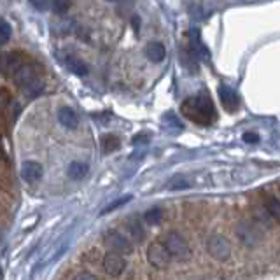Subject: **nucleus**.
<instances>
[{"instance_id": "f257e3e1", "label": "nucleus", "mask_w": 280, "mask_h": 280, "mask_svg": "<svg viewBox=\"0 0 280 280\" xmlns=\"http://www.w3.org/2000/svg\"><path fill=\"white\" fill-rule=\"evenodd\" d=\"M180 112L186 119L200 126H210L217 119V112H215V105L212 98L207 93L193 95L188 97L186 100L180 104Z\"/></svg>"}, {"instance_id": "f03ea898", "label": "nucleus", "mask_w": 280, "mask_h": 280, "mask_svg": "<svg viewBox=\"0 0 280 280\" xmlns=\"http://www.w3.org/2000/svg\"><path fill=\"white\" fill-rule=\"evenodd\" d=\"M13 79H14L16 84H18L23 91L28 95V98L37 97V95L42 91L41 74H39V70L35 69L34 65H30L28 61H26L25 65H23L21 69L14 74Z\"/></svg>"}, {"instance_id": "7ed1b4c3", "label": "nucleus", "mask_w": 280, "mask_h": 280, "mask_svg": "<svg viewBox=\"0 0 280 280\" xmlns=\"http://www.w3.org/2000/svg\"><path fill=\"white\" fill-rule=\"evenodd\" d=\"M163 247L167 249L170 259L175 261H188L191 258V247H189L188 240L182 235H179L177 231H170V233L165 235L163 238Z\"/></svg>"}, {"instance_id": "20e7f679", "label": "nucleus", "mask_w": 280, "mask_h": 280, "mask_svg": "<svg viewBox=\"0 0 280 280\" xmlns=\"http://www.w3.org/2000/svg\"><path fill=\"white\" fill-rule=\"evenodd\" d=\"M28 61L25 53L21 51H9L0 54V74L6 77H13L25 63Z\"/></svg>"}, {"instance_id": "39448f33", "label": "nucleus", "mask_w": 280, "mask_h": 280, "mask_svg": "<svg viewBox=\"0 0 280 280\" xmlns=\"http://www.w3.org/2000/svg\"><path fill=\"white\" fill-rule=\"evenodd\" d=\"M104 245L107 247L114 254H132L133 252V243L130 242L128 236H125L119 231H107L104 236Z\"/></svg>"}, {"instance_id": "423d86ee", "label": "nucleus", "mask_w": 280, "mask_h": 280, "mask_svg": "<svg viewBox=\"0 0 280 280\" xmlns=\"http://www.w3.org/2000/svg\"><path fill=\"white\" fill-rule=\"evenodd\" d=\"M207 251L212 258H215L217 261H226L231 256V245L224 236L221 235H212L207 240Z\"/></svg>"}, {"instance_id": "0eeeda50", "label": "nucleus", "mask_w": 280, "mask_h": 280, "mask_svg": "<svg viewBox=\"0 0 280 280\" xmlns=\"http://www.w3.org/2000/svg\"><path fill=\"white\" fill-rule=\"evenodd\" d=\"M147 261L154 268H158V270H165V268L170 265L172 259H170V256H168L167 249L163 247V243L152 242L147 249Z\"/></svg>"}, {"instance_id": "6e6552de", "label": "nucleus", "mask_w": 280, "mask_h": 280, "mask_svg": "<svg viewBox=\"0 0 280 280\" xmlns=\"http://www.w3.org/2000/svg\"><path fill=\"white\" fill-rule=\"evenodd\" d=\"M126 261L123 256L114 254V252H107L104 258V270L105 273L110 275V277H119L121 273L125 271Z\"/></svg>"}, {"instance_id": "1a4fd4ad", "label": "nucleus", "mask_w": 280, "mask_h": 280, "mask_svg": "<svg viewBox=\"0 0 280 280\" xmlns=\"http://www.w3.org/2000/svg\"><path fill=\"white\" fill-rule=\"evenodd\" d=\"M219 98L223 102V105L226 107L230 112H236L240 107V97L236 95V91L230 86H219Z\"/></svg>"}, {"instance_id": "9d476101", "label": "nucleus", "mask_w": 280, "mask_h": 280, "mask_svg": "<svg viewBox=\"0 0 280 280\" xmlns=\"http://www.w3.org/2000/svg\"><path fill=\"white\" fill-rule=\"evenodd\" d=\"M42 173H44V170H42V165L39 163V161H25L21 167L23 180H26V182H30V184L41 180Z\"/></svg>"}, {"instance_id": "9b49d317", "label": "nucleus", "mask_w": 280, "mask_h": 280, "mask_svg": "<svg viewBox=\"0 0 280 280\" xmlns=\"http://www.w3.org/2000/svg\"><path fill=\"white\" fill-rule=\"evenodd\" d=\"M144 54L149 61L160 63L165 60V56H167V49H165V46L161 44V42H149L144 49Z\"/></svg>"}, {"instance_id": "f8f14e48", "label": "nucleus", "mask_w": 280, "mask_h": 280, "mask_svg": "<svg viewBox=\"0 0 280 280\" xmlns=\"http://www.w3.org/2000/svg\"><path fill=\"white\" fill-rule=\"evenodd\" d=\"M65 65H67V69H69L70 72L76 74V76H79V77L86 76V74L89 72L86 61H82L77 54H69V56L65 58Z\"/></svg>"}, {"instance_id": "ddd939ff", "label": "nucleus", "mask_w": 280, "mask_h": 280, "mask_svg": "<svg viewBox=\"0 0 280 280\" xmlns=\"http://www.w3.org/2000/svg\"><path fill=\"white\" fill-rule=\"evenodd\" d=\"M58 121L69 130H76L79 125V117H77L76 110L70 107H61L58 110Z\"/></svg>"}, {"instance_id": "4468645a", "label": "nucleus", "mask_w": 280, "mask_h": 280, "mask_svg": "<svg viewBox=\"0 0 280 280\" xmlns=\"http://www.w3.org/2000/svg\"><path fill=\"white\" fill-rule=\"evenodd\" d=\"M88 170L89 168L86 163H82V161H72V163L69 165V168H67V175L74 180H81L82 177H86Z\"/></svg>"}, {"instance_id": "2eb2a0df", "label": "nucleus", "mask_w": 280, "mask_h": 280, "mask_svg": "<svg viewBox=\"0 0 280 280\" xmlns=\"http://www.w3.org/2000/svg\"><path fill=\"white\" fill-rule=\"evenodd\" d=\"M100 144H102V149H104L105 154H110V152L117 151V149L121 147V140L117 139L116 135H112V133H107V135L102 137Z\"/></svg>"}, {"instance_id": "dca6fc26", "label": "nucleus", "mask_w": 280, "mask_h": 280, "mask_svg": "<svg viewBox=\"0 0 280 280\" xmlns=\"http://www.w3.org/2000/svg\"><path fill=\"white\" fill-rule=\"evenodd\" d=\"M144 221L147 224H151V226H154V224H160L161 221H163V210H161V208H158V207L149 208V210L144 214Z\"/></svg>"}, {"instance_id": "f3484780", "label": "nucleus", "mask_w": 280, "mask_h": 280, "mask_svg": "<svg viewBox=\"0 0 280 280\" xmlns=\"http://www.w3.org/2000/svg\"><path fill=\"white\" fill-rule=\"evenodd\" d=\"M128 231H130V235L133 236L135 240H144V230L140 228V223H137V221H132V223L128 224Z\"/></svg>"}, {"instance_id": "a211bd4d", "label": "nucleus", "mask_w": 280, "mask_h": 280, "mask_svg": "<svg viewBox=\"0 0 280 280\" xmlns=\"http://www.w3.org/2000/svg\"><path fill=\"white\" fill-rule=\"evenodd\" d=\"M268 212L271 214V217H273L275 221H278L280 219V202L277 198H270L268 200Z\"/></svg>"}, {"instance_id": "6ab92c4d", "label": "nucleus", "mask_w": 280, "mask_h": 280, "mask_svg": "<svg viewBox=\"0 0 280 280\" xmlns=\"http://www.w3.org/2000/svg\"><path fill=\"white\" fill-rule=\"evenodd\" d=\"M130 200H132V196L130 195H126L123 196V198H119V200H116V202H112L110 205H107V207L102 210V214H109V212H112V210H116L117 207H121V205H125V203H128Z\"/></svg>"}, {"instance_id": "aec40b11", "label": "nucleus", "mask_w": 280, "mask_h": 280, "mask_svg": "<svg viewBox=\"0 0 280 280\" xmlns=\"http://www.w3.org/2000/svg\"><path fill=\"white\" fill-rule=\"evenodd\" d=\"M11 34H13V30H11L9 23H6V21L0 23V44H4V42L9 41Z\"/></svg>"}, {"instance_id": "412c9836", "label": "nucleus", "mask_w": 280, "mask_h": 280, "mask_svg": "<svg viewBox=\"0 0 280 280\" xmlns=\"http://www.w3.org/2000/svg\"><path fill=\"white\" fill-rule=\"evenodd\" d=\"M51 7H53V11L56 14H65V13H69V9L72 7V4L70 2H51Z\"/></svg>"}, {"instance_id": "4be33fe9", "label": "nucleus", "mask_w": 280, "mask_h": 280, "mask_svg": "<svg viewBox=\"0 0 280 280\" xmlns=\"http://www.w3.org/2000/svg\"><path fill=\"white\" fill-rule=\"evenodd\" d=\"M11 91L7 88H0V109H6L11 104Z\"/></svg>"}, {"instance_id": "5701e85b", "label": "nucleus", "mask_w": 280, "mask_h": 280, "mask_svg": "<svg viewBox=\"0 0 280 280\" xmlns=\"http://www.w3.org/2000/svg\"><path fill=\"white\" fill-rule=\"evenodd\" d=\"M168 188L170 189H182V188H188V182H186V179H182V177H175V179L168 184Z\"/></svg>"}, {"instance_id": "b1692460", "label": "nucleus", "mask_w": 280, "mask_h": 280, "mask_svg": "<svg viewBox=\"0 0 280 280\" xmlns=\"http://www.w3.org/2000/svg\"><path fill=\"white\" fill-rule=\"evenodd\" d=\"M242 139L245 144H258L259 142V137H258V133H254V132H245L242 135Z\"/></svg>"}, {"instance_id": "393cba45", "label": "nucleus", "mask_w": 280, "mask_h": 280, "mask_svg": "<svg viewBox=\"0 0 280 280\" xmlns=\"http://www.w3.org/2000/svg\"><path fill=\"white\" fill-rule=\"evenodd\" d=\"M32 6H34L35 9H39V11H46V9H49L51 7V2H32Z\"/></svg>"}, {"instance_id": "a878e982", "label": "nucleus", "mask_w": 280, "mask_h": 280, "mask_svg": "<svg viewBox=\"0 0 280 280\" xmlns=\"http://www.w3.org/2000/svg\"><path fill=\"white\" fill-rule=\"evenodd\" d=\"M74 280H98L95 275H91V273H88V271H82V273H79L76 278Z\"/></svg>"}, {"instance_id": "bb28decb", "label": "nucleus", "mask_w": 280, "mask_h": 280, "mask_svg": "<svg viewBox=\"0 0 280 280\" xmlns=\"http://www.w3.org/2000/svg\"><path fill=\"white\" fill-rule=\"evenodd\" d=\"M0 160H2V161H7V156H6V152H4L2 147H0Z\"/></svg>"}, {"instance_id": "cd10ccee", "label": "nucleus", "mask_w": 280, "mask_h": 280, "mask_svg": "<svg viewBox=\"0 0 280 280\" xmlns=\"http://www.w3.org/2000/svg\"><path fill=\"white\" fill-rule=\"evenodd\" d=\"M0 275H2V268H0Z\"/></svg>"}]
</instances>
